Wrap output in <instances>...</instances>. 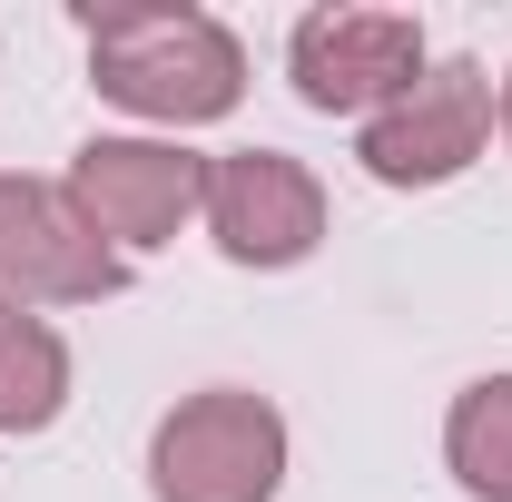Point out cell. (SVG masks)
Instances as JSON below:
<instances>
[{
  "label": "cell",
  "mask_w": 512,
  "mask_h": 502,
  "mask_svg": "<svg viewBox=\"0 0 512 502\" xmlns=\"http://www.w3.org/2000/svg\"><path fill=\"white\" fill-rule=\"evenodd\" d=\"M503 138H512V79H503Z\"/></svg>",
  "instance_id": "10"
},
{
  "label": "cell",
  "mask_w": 512,
  "mask_h": 502,
  "mask_svg": "<svg viewBox=\"0 0 512 502\" xmlns=\"http://www.w3.org/2000/svg\"><path fill=\"white\" fill-rule=\"evenodd\" d=\"M483 138H493V79L483 60H424V79L365 119V178L384 188H444L463 178L473 158H483Z\"/></svg>",
  "instance_id": "5"
},
{
  "label": "cell",
  "mask_w": 512,
  "mask_h": 502,
  "mask_svg": "<svg viewBox=\"0 0 512 502\" xmlns=\"http://www.w3.org/2000/svg\"><path fill=\"white\" fill-rule=\"evenodd\" d=\"M444 463L473 502H512V375H483L444 414Z\"/></svg>",
  "instance_id": "9"
},
{
  "label": "cell",
  "mask_w": 512,
  "mask_h": 502,
  "mask_svg": "<svg viewBox=\"0 0 512 502\" xmlns=\"http://www.w3.org/2000/svg\"><path fill=\"white\" fill-rule=\"evenodd\" d=\"M286 69H296V99L306 109L375 119V109H394L424 79V30L404 10H306L296 40H286Z\"/></svg>",
  "instance_id": "6"
},
{
  "label": "cell",
  "mask_w": 512,
  "mask_h": 502,
  "mask_svg": "<svg viewBox=\"0 0 512 502\" xmlns=\"http://www.w3.org/2000/svg\"><path fill=\"white\" fill-rule=\"evenodd\" d=\"M69 404V345L0 296V434H50Z\"/></svg>",
  "instance_id": "8"
},
{
  "label": "cell",
  "mask_w": 512,
  "mask_h": 502,
  "mask_svg": "<svg viewBox=\"0 0 512 502\" xmlns=\"http://www.w3.org/2000/svg\"><path fill=\"white\" fill-rule=\"evenodd\" d=\"M60 188L79 197V217L119 256H138V247H168L207 207V158L178 148V138H89Z\"/></svg>",
  "instance_id": "4"
},
{
  "label": "cell",
  "mask_w": 512,
  "mask_h": 502,
  "mask_svg": "<svg viewBox=\"0 0 512 502\" xmlns=\"http://www.w3.org/2000/svg\"><path fill=\"white\" fill-rule=\"evenodd\" d=\"M286 483V414L247 384H207L158 414L148 493L158 502H276Z\"/></svg>",
  "instance_id": "2"
},
{
  "label": "cell",
  "mask_w": 512,
  "mask_h": 502,
  "mask_svg": "<svg viewBox=\"0 0 512 502\" xmlns=\"http://www.w3.org/2000/svg\"><path fill=\"white\" fill-rule=\"evenodd\" d=\"M197 217L217 227V247L237 266H306L325 237V188L286 148H227V158H207V207Z\"/></svg>",
  "instance_id": "7"
},
{
  "label": "cell",
  "mask_w": 512,
  "mask_h": 502,
  "mask_svg": "<svg viewBox=\"0 0 512 502\" xmlns=\"http://www.w3.org/2000/svg\"><path fill=\"white\" fill-rule=\"evenodd\" d=\"M79 40H89L99 99H119L128 119L197 128V119H227L247 99V50L207 10H148V0H109L99 10L89 0L79 10Z\"/></svg>",
  "instance_id": "1"
},
{
  "label": "cell",
  "mask_w": 512,
  "mask_h": 502,
  "mask_svg": "<svg viewBox=\"0 0 512 502\" xmlns=\"http://www.w3.org/2000/svg\"><path fill=\"white\" fill-rule=\"evenodd\" d=\"M128 286V256L79 217L60 178H0V296L10 306H99Z\"/></svg>",
  "instance_id": "3"
}]
</instances>
